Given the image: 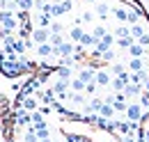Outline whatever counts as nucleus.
<instances>
[{
	"instance_id": "45",
	"label": "nucleus",
	"mask_w": 149,
	"mask_h": 142,
	"mask_svg": "<svg viewBox=\"0 0 149 142\" xmlns=\"http://www.w3.org/2000/svg\"><path fill=\"white\" fill-rule=\"evenodd\" d=\"M39 142H53V140H51V138H46V140H39Z\"/></svg>"
},
{
	"instance_id": "12",
	"label": "nucleus",
	"mask_w": 149,
	"mask_h": 142,
	"mask_svg": "<svg viewBox=\"0 0 149 142\" xmlns=\"http://www.w3.org/2000/svg\"><path fill=\"white\" fill-rule=\"evenodd\" d=\"M145 92V87L142 85H138V83H129L126 85V89H124V94H126V99H140V94Z\"/></svg>"
},
{
	"instance_id": "14",
	"label": "nucleus",
	"mask_w": 149,
	"mask_h": 142,
	"mask_svg": "<svg viewBox=\"0 0 149 142\" xmlns=\"http://www.w3.org/2000/svg\"><path fill=\"white\" fill-rule=\"evenodd\" d=\"M55 78H60V80H71L74 78V67H60V64H55Z\"/></svg>"
},
{
	"instance_id": "31",
	"label": "nucleus",
	"mask_w": 149,
	"mask_h": 142,
	"mask_svg": "<svg viewBox=\"0 0 149 142\" xmlns=\"http://www.w3.org/2000/svg\"><path fill=\"white\" fill-rule=\"evenodd\" d=\"M16 7H19L21 12H28L30 14L35 9V0H16Z\"/></svg>"
},
{
	"instance_id": "33",
	"label": "nucleus",
	"mask_w": 149,
	"mask_h": 142,
	"mask_svg": "<svg viewBox=\"0 0 149 142\" xmlns=\"http://www.w3.org/2000/svg\"><path fill=\"white\" fill-rule=\"evenodd\" d=\"M138 103L142 106V110H145V115L149 112V92H142L140 94V99H138Z\"/></svg>"
},
{
	"instance_id": "49",
	"label": "nucleus",
	"mask_w": 149,
	"mask_h": 142,
	"mask_svg": "<svg viewBox=\"0 0 149 142\" xmlns=\"http://www.w3.org/2000/svg\"><path fill=\"white\" fill-rule=\"evenodd\" d=\"M0 142H2V138H0Z\"/></svg>"
},
{
	"instance_id": "32",
	"label": "nucleus",
	"mask_w": 149,
	"mask_h": 142,
	"mask_svg": "<svg viewBox=\"0 0 149 142\" xmlns=\"http://www.w3.org/2000/svg\"><path fill=\"white\" fill-rule=\"evenodd\" d=\"M101 62H117V53H115V48H108V51H106V53L101 55Z\"/></svg>"
},
{
	"instance_id": "47",
	"label": "nucleus",
	"mask_w": 149,
	"mask_h": 142,
	"mask_svg": "<svg viewBox=\"0 0 149 142\" xmlns=\"http://www.w3.org/2000/svg\"><path fill=\"white\" fill-rule=\"evenodd\" d=\"M140 2H149V0H140Z\"/></svg>"
},
{
	"instance_id": "2",
	"label": "nucleus",
	"mask_w": 149,
	"mask_h": 142,
	"mask_svg": "<svg viewBox=\"0 0 149 142\" xmlns=\"http://www.w3.org/2000/svg\"><path fill=\"white\" fill-rule=\"evenodd\" d=\"M51 89H53V94H55L57 101H67V99H69V80H60V78H55L53 85H51Z\"/></svg>"
},
{
	"instance_id": "28",
	"label": "nucleus",
	"mask_w": 149,
	"mask_h": 142,
	"mask_svg": "<svg viewBox=\"0 0 149 142\" xmlns=\"http://www.w3.org/2000/svg\"><path fill=\"white\" fill-rule=\"evenodd\" d=\"M48 14H51V18H53V21L62 18V16H64V12H62V5H60V2H51V12H48Z\"/></svg>"
},
{
	"instance_id": "39",
	"label": "nucleus",
	"mask_w": 149,
	"mask_h": 142,
	"mask_svg": "<svg viewBox=\"0 0 149 142\" xmlns=\"http://www.w3.org/2000/svg\"><path fill=\"white\" fill-rule=\"evenodd\" d=\"M78 18H80V25H83V23H92V21H94V14H92V12H83Z\"/></svg>"
},
{
	"instance_id": "9",
	"label": "nucleus",
	"mask_w": 149,
	"mask_h": 142,
	"mask_svg": "<svg viewBox=\"0 0 149 142\" xmlns=\"http://www.w3.org/2000/svg\"><path fill=\"white\" fill-rule=\"evenodd\" d=\"M30 39L35 41V46L46 44V41L51 39V30H46V28H35V30H32V35H30Z\"/></svg>"
},
{
	"instance_id": "46",
	"label": "nucleus",
	"mask_w": 149,
	"mask_h": 142,
	"mask_svg": "<svg viewBox=\"0 0 149 142\" xmlns=\"http://www.w3.org/2000/svg\"><path fill=\"white\" fill-rule=\"evenodd\" d=\"M87 2H94V5H96V2H101V0H87Z\"/></svg>"
},
{
	"instance_id": "20",
	"label": "nucleus",
	"mask_w": 149,
	"mask_h": 142,
	"mask_svg": "<svg viewBox=\"0 0 149 142\" xmlns=\"http://www.w3.org/2000/svg\"><path fill=\"white\" fill-rule=\"evenodd\" d=\"M108 71H110V76H126V73H129V69H126L124 62H112Z\"/></svg>"
},
{
	"instance_id": "17",
	"label": "nucleus",
	"mask_w": 149,
	"mask_h": 142,
	"mask_svg": "<svg viewBox=\"0 0 149 142\" xmlns=\"http://www.w3.org/2000/svg\"><path fill=\"white\" fill-rule=\"evenodd\" d=\"M126 69H129V73H133V71H142V69H145V60H142V57H131L129 62H126Z\"/></svg>"
},
{
	"instance_id": "13",
	"label": "nucleus",
	"mask_w": 149,
	"mask_h": 142,
	"mask_svg": "<svg viewBox=\"0 0 149 142\" xmlns=\"http://www.w3.org/2000/svg\"><path fill=\"white\" fill-rule=\"evenodd\" d=\"M110 12H112V16L117 18L119 23H124V25H126V18H129V7H126V5H117V7H110Z\"/></svg>"
},
{
	"instance_id": "18",
	"label": "nucleus",
	"mask_w": 149,
	"mask_h": 142,
	"mask_svg": "<svg viewBox=\"0 0 149 142\" xmlns=\"http://www.w3.org/2000/svg\"><path fill=\"white\" fill-rule=\"evenodd\" d=\"M94 12L99 14V18H101V21H106V18L110 16V5L101 0V2H96V7H94Z\"/></svg>"
},
{
	"instance_id": "35",
	"label": "nucleus",
	"mask_w": 149,
	"mask_h": 142,
	"mask_svg": "<svg viewBox=\"0 0 149 142\" xmlns=\"http://www.w3.org/2000/svg\"><path fill=\"white\" fill-rule=\"evenodd\" d=\"M96 89H99V85H96V83H87V85H85V96H90V99H92V96H96Z\"/></svg>"
},
{
	"instance_id": "23",
	"label": "nucleus",
	"mask_w": 149,
	"mask_h": 142,
	"mask_svg": "<svg viewBox=\"0 0 149 142\" xmlns=\"http://www.w3.org/2000/svg\"><path fill=\"white\" fill-rule=\"evenodd\" d=\"M131 76V83H138V85H142L145 80L149 78V73H147V69H142V71H133V73H129Z\"/></svg>"
},
{
	"instance_id": "15",
	"label": "nucleus",
	"mask_w": 149,
	"mask_h": 142,
	"mask_svg": "<svg viewBox=\"0 0 149 142\" xmlns=\"http://www.w3.org/2000/svg\"><path fill=\"white\" fill-rule=\"evenodd\" d=\"M53 48H55V46H51L48 41H46V44H39V46H35V51H37V55L41 57V60L53 57Z\"/></svg>"
},
{
	"instance_id": "37",
	"label": "nucleus",
	"mask_w": 149,
	"mask_h": 142,
	"mask_svg": "<svg viewBox=\"0 0 149 142\" xmlns=\"http://www.w3.org/2000/svg\"><path fill=\"white\" fill-rule=\"evenodd\" d=\"M67 39H64V35H51V39H48V44L51 46H60V44H64Z\"/></svg>"
},
{
	"instance_id": "27",
	"label": "nucleus",
	"mask_w": 149,
	"mask_h": 142,
	"mask_svg": "<svg viewBox=\"0 0 149 142\" xmlns=\"http://www.w3.org/2000/svg\"><path fill=\"white\" fill-rule=\"evenodd\" d=\"M99 115H101V117H106V119H115V108H112L110 103H106V101H103V106H101V110H99Z\"/></svg>"
},
{
	"instance_id": "44",
	"label": "nucleus",
	"mask_w": 149,
	"mask_h": 142,
	"mask_svg": "<svg viewBox=\"0 0 149 142\" xmlns=\"http://www.w3.org/2000/svg\"><path fill=\"white\" fill-rule=\"evenodd\" d=\"M142 87H145V92H149V78L145 80V83H142Z\"/></svg>"
},
{
	"instance_id": "22",
	"label": "nucleus",
	"mask_w": 149,
	"mask_h": 142,
	"mask_svg": "<svg viewBox=\"0 0 149 142\" xmlns=\"http://www.w3.org/2000/svg\"><path fill=\"white\" fill-rule=\"evenodd\" d=\"M78 44H80V46L87 51V48H94V46H96V39L92 37V32H87V30H85V35H83V39H80Z\"/></svg>"
},
{
	"instance_id": "24",
	"label": "nucleus",
	"mask_w": 149,
	"mask_h": 142,
	"mask_svg": "<svg viewBox=\"0 0 149 142\" xmlns=\"http://www.w3.org/2000/svg\"><path fill=\"white\" fill-rule=\"evenodd\" d=\"M129 28H131V37H133L135 41H138L140 37L145 35V32H149V30L145 28V25H142V23H135V25H129Z\"/></svg>"
},
{
	"instance_id": "26",
	"label": "nucleus",
	"mask_w": 149,
	"mask_h": 142,
	"mask_svg": "<svg viewBox=\"0 0 149 142\" xmlns=\"http://www.w3.org/2000/svg\"><path fill=\"white\" fill-rule=\"evenodd\" d=\"M112 35H115V39H119V37H131V28L124 25V23H119V25L112 30Z\"/></svg>"
},
{
	"instance_id": "5",
	"label": "nucleus",
	"mask_w": 149,
	"mask_h": 142,
	"mask_svg": "<svg viewBox=\"0 0 149 142\" xmlns=\"http://www.w3.org/2000/svg\"><path fill=\"white\" fill-rule=\"evenodd\" d=\"M14 124H16V128H28V126L32 124V112H28V110L19 108L16 115H14Z\"/></svg>"
},
{
	"instance_id": "42",
	"label": "nucleus",
	"mask_w": 149,
	"mask_h": 142,
	"mask_svg": "<svg viewBox=\"0 0 149 142\" xmlns=\"http://www.w3.org/2000/svg\"><path fill=\"white\" fill-rule=\"evenodd\" d=\"M135 44H140V46H142V48H149V32H145V35L140 37V39H138V41H135Z\"/></svg>"
},
{
	"instance_id": "36",
	"label": "nucleus",
	"mask_w": 149,
	"mask_h": 142,
	"mask_svg": "<svg viewBox=\"0 0 149 142\" xmlns=\"http://www.w3.org/2000/svg\"><path fill=\"white\" fill-rule=\"evenodd\" d=\"M25 51H28V48H25V41H23V39H16V44H14V53H16V55H25Z\"/></svg>"
},
{
	"instance_id": "29",
	"label": "nucleus",
	"mask_w": 149,
	"mask_h": 142,
	"mask_svg": "<svg viewBox=\"0 0 149 142\" xmlns=\"http://www.w3.org/2000/svg\"><path fill=\"white\" fill-rule=\"evenodd\" d=\"M69 89H71V92H83V94H85V83L74 76V78L69 80Z\"/></svg>"
},
{
	"instance_id": "11",
	"label": "nucleus",
	"mask_w": 149,
	"mask_h": 142,
	"mask_svg": "<svg viewBox=\"0 0 149 142\" xmlns=\"http://www.w3.org/2000/svg\"><path fill=\"white\" fill-rule=\"evenodd\" d=\"M110 80H112V76H110V71L108 69H99L96 71V76H94V83L99 85V87H110Z\"/></svg>"
},
{
	"instance_id": "19",
	"label": "nucleus",
	"mask_w": 149,
	"mask_h": 142,
	"mask_svg": "<svg viewBox=\"0 0 149 142\" xmlns=\"http://www.w3.org/2000/svg\"><path fill=\"white\" fill-rule=\"evenodd\" d=\"M85 35V30H83V25H74V28H69V41L71 44H78L80 39Z\"/></svg>"
},
{
	"instance_id": "8",
	"label": "nucleus",
	"mask_w": 149,
	"mask_h": 142,
	"mask_svg": "<svg viewBox=\"0 0 149 142\" xmlns=\"http://www.w3.org/2000/svg\"><path fill=\"white\" fill-rule=\"evenodd\" d=\"M129 83H131V76H129V73H126V76H112L110 89H112V92H124Z\"/></svg>"
},
{
	"instance_id": "10",
	"label": "nucleus",
	"mask_w": 149,
	"mask_h": 142,
	"mask_svg": "<svg viewBox=\"0 0 149 142\" xmlns=\"http://www.w3.org/2000/svg\"><path fill=\"white\" fill-rule=\"evenodd\" d=\"M35 21H32V25L35 28H51V23H53V18H51V14H44V12H35Z\"/></svg>"
},
{
	"instance_id": "25",
	"label": "nucleus",
	"mask_w": 149,
	"mask_h": 142,
	"mask_svg": "<svg viewBox=\"0 0 149 142\" xmlns=\"http://www.w3.org/2000/svg\"><path fill=\"white\" fill-rule=\"evenodd\" d=\"M126 53H129L131 57H142V60H145V55H147V48H142L140 44H133V46H131Z\"/></svg>"
},
{
	"instance_id": "3",
	"label": "nucleus",
	"mask_w": 149,
	"mask_h": 142,
	"mask_svg": "<svg viewBox=\"0 0 149 142\" xmlns=\"http://www.w3.org/2000/svg\"><path fill=\"white\" fill-rule=\"evenodd\" d=\"M0 71L7 76V78H16L23 73V67H21L19 62H9V60H2L0 62Z\"/></svg>"
},
{
	"instance_id": "16",
	"label": "nucleus",
	"mask_w": 149,
	"mask_h": 142,
	"mask_svg": "<svg viewBox=\"0 0 149 142\" xmlns=\"http://www.w3.org/2000/svg\"><path fill=\"white\" fill-rule=\"evenodd\" d=\"M69 103H74V106H85L87 103V96L83 94V92H71L69 89V99H67Z\"/></svg>"
},
{
	"instance_id": "1",
	"label": "nucleus",
	"mask_w": 149,
	"mask_h": 142,
	"mask_svg": "<svg viewBox=\"0 0 149 142\" xmlns=\"http://www.w3.org/2000/svg\"><path fill=\"white\" fill-rule=\"evenodd\" d=\"M126 119L129 122H135V124H140L142 122V117H145V110H142V106L138 103V101H129V106H126Z\"/></svg>"
},
{
	"instance_id": "6",
	"label": "nucleus",
	"mask_w": 149,
	"mask_h": 142,
	"mask_svg": "<svg viewBox=\"0 0 149 142\" xmlns=\"http://www.w3.org/2000/svg\"><path fill=\"white\" fill-rule=\"evenodd\" d=\"M76 51V44H71V41H64V44H60V46H55L53 48V57H57V60H62V57H71Z\"/></svg>"
},
{
	"instance_id": "43",
	"label": "nucleus",
	"mask_w": 149,
	"mask_h": 142,
	"mask_svg": "<svg viewBox=\"0 0 149 142\" xmlns=\"http://www.w3.org/2000/svg\"><path fill=\"white\" fill-rule=\"evenodd\" d=\"M9 35H14V32H9V30H5V28H0V41H5Z\"/></svg>"
},
{
	"instance_id": "7",
	"label": "nucleus",
	"mask_w": 149,
	"mask_h": 142,
	"mask_svg": "<svg viewBox=\"0 0 149 142\" xmlns=\"http://www.w3.org/2000/svg\"><path fill=\"white\" fill-rule=\"evenodd\" d=\"M39 101H37V96H23V99H19L16 101V110L19 108H23V110H28V112H35V110H39Z\"/></svg>"
},
{
	"instance_id": "38",
	"label": "nucleus",
	"mask_w": 149,
	"mask_h": 142,
	"mask_svg": "<svg viewBox=\"0 0 149 142\" xmlns=\"http://www.w3.org/2000/svg\"><path fill=\"white\" fill-rule=\"evenodd\" d=\"M126 106H129V101H115V103H112L115 112H126Z\"/></svg>"
},
{
	"instance_id": "30",
	"label": "nucleus",
	"mask_w": 149,
	"mask_h": 142,
	"mask_svg": "<svg viewBox=\"0 0 149 142\" xmlns=\"http://www.w3.org/2000/svg\"><path fill=\"white\" fill-rule=\"evenodd\" d=\"M106 35H108V28H106V25H94L92 28V37L96 39V41H101Z\"/></svg>"
},
{
	"instance_id": "40",
	"label": "nucleus",
	"mask_w": 149,
	"mask_h": 142,
	"mask_svg": "<svg viewBox=\"0 0 149 142\" xmlns=\"http://www.w3.org/2000/svg\"><path fill=\"white\" fill-rule=\"evenodd\" d=\"M41 122H46L44 115H41V110H35V112H32V124H41Z\"/></svg>"
},
{
	"instance_id": "34",
	"label": "nucleus",
	"mask_w": 149,
	"mask_h": 142,
	"mask_svg": "<svg viewBox=\"0 0 149 142\" xmlns=\"http://www.w3.org/2000/svg\"><path fill=\"white\" fill-rule=\"evenodd\" d=\"M48 30H51V35H62V32H64V30H67V28H64V25H62V23H60V21H53V23H51V28H48Z\"/></svg>"
},
{
	"instance_id": "41",
	"label": "nucleus",
	"mask_w": 149,
	"mask_h": 142,
	"mask_svg": "<svg viewBox=\"0 0 149 142\" xmlns=\"http://www.w3.org/2000/svg\"><path fill=\"white\" fill-rule=\"evenodd\" d=\"M60 5H62V12H64V14H69V12L74 9V2H71V0H62Z\"/></svg>"
},
{
	"instance_id": "21",
	"label": "nucleus",
	"mask_w": 149,
	"mask_h": 142,
	"mask_svg": "<svg viewBox=\"0 0 149 142\" xmlns=\"http://www.w3.org/2000/svg\"><path fill=\"white\" fill-rule=\"evenodd\" d=\"M133 44H135V39H133V37H119V39H115V46H117V48H122V51H129Z\"/></svg>"
},
{
	"instance_id": "48",
	"label": "nucleus",
	"mask_w": 149,
	"mask_h": 142,
	"mask_svg": "<svg viewBox=\"0 0 149 142\" xmlns=\"http://www.w3.org/2000/svg\"><path fill=\"white\" fill-rule=\"evenodd\" d=\"M7 2H12V0H7Z\"/></svg>"
},
{
	"instance_id": "4",
	"label": "nucleus",
	"mask_w": 149,
	"mask_h": 142,
	"mask_svg": "<svg viewBox=\"0 0 149 142\" xmlns=\"http://www.w3.org/2000/svg\"><path fill=\"white\" fill-rule=\"evenodd\" d=\"M14 14L16 12H0V25L5 30H9V32H16L19 30V21H16Z\"/></svg>"
}]
</instances>
